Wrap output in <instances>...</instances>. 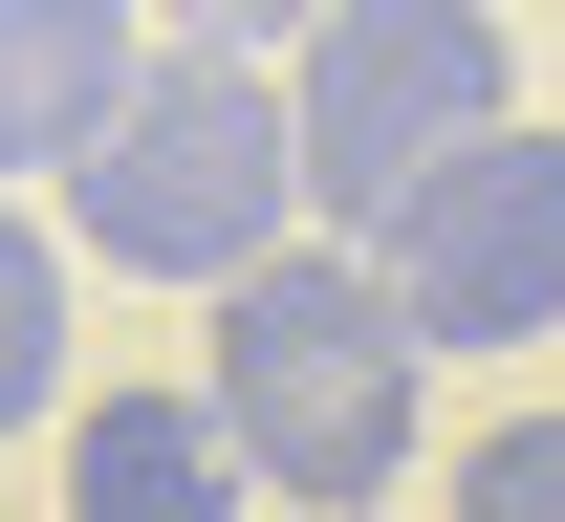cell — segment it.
I'll return each mask as SVG.
<instances>
[{
    "label": "cell",
    "mask_w": 565,
    "mask_h": 522,
    "mask_svg": "<svg viewBox=\"0 0 565 522\" xmlns=\"http://www.w3.org/2000/svg\"><path fill=\"white\" fill-rule=\"evenodd\" d=\"M66 414V239L0 196V436H44Z\"/></svg>",
    "instance_id": "7"
},
{
    "label": "cell",
    "mask_w": 565,
    "mask_h": 522,
    "mask_svg": "<svg viewBox=\"0 0 565 522\" xmlns=\"http://www.w3.org/2000/svg\"><path fill=\"white\" fill-rule=\"evenodd\" d=\"M152 22H174V44H217V66H282L327 0H152Z\"/></svg>",
    "instance_id": "9"
},
{
    "label": "cell",
    "mask_w": 565,
    "mask_h": 522,
    "mask_svg": "<svg viewBox=\"0 0 565 522\" xmlns=\"http://www.w3.org/2000/svg\"><path fill=\"white\" fill-rule=\"evenodd\" d=\"M414 305L370 284V239H282L262 284H217V349H196V414L239 436L282 522H370L414 479Z\"/></svg>",
    "instance_id": "1"
},
{
    "label": "cell",
    "mask_w": 565,
    "mask_h": 522,
    "mask_svg": "<svg viewBox=\"0 0 565 522\" xmlns=\"http://www.w3.org/2000/svg\"><path fill=\"white\" fill-rule=\"evenodd\" d=\"M262 479H239V436H217L196 392H109V414H66V522H239Z\"/></svg>",
    "instance_id": "6"
},
{
    "label": "cell",
    "mask_w": 565,
    "mask_h": 522,
    "mask_svg": "<svg viewBox=\"0 0 565 522\" xmlns=\"http://www.w3.org/2000/svg\"><path fill=\"white\" fill-rule=\"evenodd\" d=\"M282 239H305V109H282V66L152 44V87L109 109V152L66 174V262L217 305V284H262Z\"/></svg>",
    "instance_id": "2"
},
{
    "label": "cell",
    "mask_w": 565,
    "mask_h": 522,
    "mask_svg": "<svg viewBox=\"0 0 565 522\" xmlns=\"http://www.w3.org/2000/svg\"><path fill=\"white\" fill-rule=\"evenodd\" d=\"M282 109H305V239H370L414 174L522 131V44H500V0H327Z\"/></svg>",
    "instance_id": "3"
},
{
    "label": "cell",
    "mask_w": 565,
    "mask_h": 522,
    "mask_svg": "<svg viewBox=\"0 0 565 522\" xmlns=\"http://www.w3.org/2000/svg\"><path fill=\"white\" fill-rule=\"evenodd\" d=\"M370 284L414 305V349H565V131H479L370 219Z\"/></svg>",
    "instance_id": "4"
},
{
    "label": "cell",
    "mask_w": 565,
    "mask_h": 522,
    "mask_svg": "<svg viewBox=\"0 0 565 522\" xmlns=\"http://www.w3.org/2000/svg\"><path fill=\"white\" fill-rule=\"evenodd\" d=\"M131 87H152L131 0H0V174H87Z\"/></svg>",
    "instance_id": "5"
},
{
    "label": "cell",
    "mask_w": 565,
    "mask_h": 522,
    "mask_svg": "<svg viewBox=\"0 0 565 522\" xmlns=\"http://www.w3.org/2000/svg\"><path fill=\"white\" fill-rule=\"evenodd\" d=\"M457 522H565V414H500L457 457Z\"/></svg>",
    "instance_id": "8"
}]
</instances>
